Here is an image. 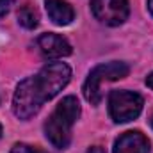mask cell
<instances>
[{
  "label": "cell",
  "mask_w": 153,
  "mask_h": 153,
  "mask_svg": "<svg viewBox=\"0 0 153 153\" xmlns=\"http://www.w3.org/2000/svg\"><path fill=\"white\" fill-rule=\"evenodd\" d=\"M87 153H105V152H103V148H100V146H94V148H91Z\"/></svg>",
  "instance_id": "13"
},
{
  "label": "cell",
  "mask_w": 153,
  "mask_h": 153,
  "mask_svg": "<svg viewBox=\"0 0 153 153\" xmlns=\"http://www.w3.org/2000/svg\"><path fill=\"white\" fill-rule=\"evenodd\" d=\"M150 126H152V128H153V112H152V114H150Z\"/></svg>",
  "instance_id": "15"
},
{
  "label": "cell",
  "mask_w": 153,
  "mask_h": 153,
  "mask_svg": "<svg viewBox=\"0 0 153 153\" xmlns=\"http://www.w3.org/2000/svg\"><path fill=\"white\" fill-rule=\"evenodd\" d=\"M80 116V103L75 96H66L59 102L55 111L45 123L46 139L59 150L68 148L71 141V128Z\"/></svg>",
  "instance_id": "2"
},
{
  "label": "cell",
  "mask_w": 153,
  "mask_h": 153,
  "mask_svg": "<svg viewBox=\"0 0 153 153\" xmlns=\"http://www.w3.org/2000/svg\"><path fill=\"white\" fill-rule=\"evenodd\" d=\"M45 9L48 18L59 27H66L75 20V11L66 0H45Z\"/></svg>",
  "instance_id": "8"
},
{
  "label": "cell",
  "mask_w": 153,
  "mask_h": 153,
  "mask_svg": "<svg viewBox=\"0 0 153 153\" xmlns=\"http://www.w3.org/2000/svg\"><path fill=\"white\" fill-rule=\"evenodd\" d=\"M146 85L153 91V73H150V75L146 76Z\"/></svg>",
  "instance_id": "12"
},
{
  "label": "cell",
  "mask_w": 153,
  "mask_h": 153,
  "mask_svg": "<svg viewBox=\"0 0 153 153\" xmlns=\"http://www.w3.org/2000/svg\"><path fill=\"white\" fill-rule=\"evenodd\" d=\"M71 70L66 62H48L34 76L22 80L13 96V112L18 119H30L70 82Z\"/></svg>",
  "instance_id": "1"
},
{
  "label": "cell",
  "mask_w": 153,
  "mask_h": 153,
  "mask_svg": "<svg viewBox=\"0 0 153 153\" xmlns=\"http://www.w3.org/2000/svg\"><path fill=\"white\" fill-rule=\"evenodd\" d=\"M18 23L23 27V29H36L39 23V16H38V11L32 7V5H23L18 9Z\"/></svg>",
  "instance_id": "9"
},
{
  "label": "cell",
  "mask_w": 153,
  "mask_h": 153,
  "mask_svg": "<svg viewBox=\"0 0 153 153\" xmlns=\"http://www.w3.org/2000/svg\"><path fill=\"white\" fill-rule=\"evenodd\" d=\"M13 5H14V0H0V18H4Z\"/></svg>",
  "instance_id": "11"
},
{
  "label": "cell",
  "mask_w": 153,
  "mask_h": 153,
  "mask_svg": "<svg viewBox=\"0 0 153 153\" xmlns=\"http://www.w3.org/2000/svg\"><path fill=\"white\" fill-rule=\"evenodd\" d=\"M38 48L39 52L48 57V59H61V57H68L71 55L73 48L71 45L68 43V39L59 36V34H53V32H46V34H41L38 38Z\"/></svg>",
  "instance_id": "6"
},
{
  "label": "cell",
  "mask_w": 153,
  "mask_h": 153,
  "mask_svg": "<svg viewBox=\"0 0 153 153\" xmlns=\"http://www.w3.org/2000/svg\"><path fill=\"white\" fill-rule=\"evenodd\" d=\"M11 153H46V152L38 148V146H30V144H25V143H16L11 148Z\"/></svg>",
  "instance_id": "10"
},
{
  "label": "cell",
  "mask_w": 153,
  "mask_h": 153,
  "mask_svg": "<svg viewBox=\"0 0 153 153\" xmlns=\"http://www.w3.org/2000/svg\"><path fill=\"white\" fill-rule=\"evenodd\" d=\"M0 137H2V125H0Z\"/></svg>",
  "instance_id": "16"
},
{
  "label": "cell",
  "mask_w": 153,
  "mask_h": 153,
  "mask_svg": "<svg viewBox=\"0 0 153 153\" xmlns=\"http://www.w3.org/2000/svg\"><path fill=\"white\" fill-rule=\"evenodd\" d=\"M148 9H150V13L153 16V0H148Z\"/></svg>",
  "instance_id": "14"
},
{
  "label": "cell",
  "mask_w": 153,
  "mask_h": 153,
  "mask_svg": "<svg viewBox=\"0 0 153 153\" xmlns=\"http://www.w3.org/2000/svg\"><path fill=\"white\" fill-rule=\"evenodd\" d=\"M112 153H150V141L141 132H125L116 139Z\"/></svg>",
  "instance_id": "7"
},
{
  "label": "cell",
  "mask_w": 153,
  "mask_h": 153,
  "mask_svg": "<svg viewBox=\"0 0 153 153\" xmlns=\"http://www.w3.org/2000/svg\"><path fill=\"white\" fill-rule=\"evenodd\" d=\"M130 73V68L126 62L121 61H112V62H105V64H98L94 66L84 82V98L91 103V105H100L103 94H102V84L103 82H112L119 80Z\"/></svg>",
  "instance_id": "3"
},
{
  "label": "cell",
  "mask_w": 153,
  "mask_h": 153,
  "mask_svg": "<svg viewBox=\"0 0 153 153\" xmlns=\"http://www.w3.org/2000/svg\"><path fill=\"white\" fill-rule=\"evenodd\" d=\"M144 100L139 93L114 89L109 94V114L114 123H128L141 114Z\"/></svg>",
  "instance_id": "4"
},
{
  "label": "cell",
  "mask_w": 153,
  "mask_h": 153,
  "mask_svg": "<svg viewBox=\"0 0 153 153\" xmlns=\"http://www.w3.org/2000/svg\"><path fill=\"white\" fill-rule=\"evenodd\" d=\"M91 11L98 22L109 27L125 23L130 14L128 0H91Z\"/></svg>",
  "instance_id": "5"
}]
</instances>
